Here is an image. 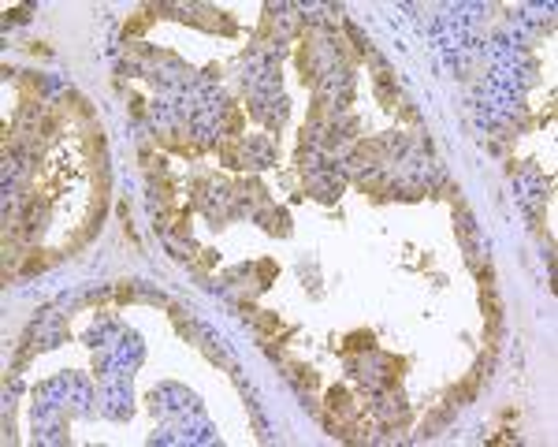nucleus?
<instances>
[{
	"label": "nucleus",
	"mask_w": 558,
	"mask_h": 447,
	"mask_svg": "<svg viewBox=\"0 0 558 447\" xmlns=\"http://www.w3.org/2000/svg\"><path fill=\"white\" fill-rule=\"evenodd\" d=\"M361 346H372V336H350L346 350H361Z\"/></svg>",
	"instance_id": "f257e3e1"
},
{
	"label": "nucleus",
	"mask_w": 558,
	"mask_h": 447,
	"mask_svg": "<svg viewBox=\"0 0 558 447\" xmlns=\"http://www.w3.org/2000/svg\"><path fill=\"white\" fill-rule=\"evenodd\" d=\"M328 399H331V410H342V406H346V391H339V388L331 391Z\"/></svg>",
	"instance_id": "f03ea898"
}]
</instances>
